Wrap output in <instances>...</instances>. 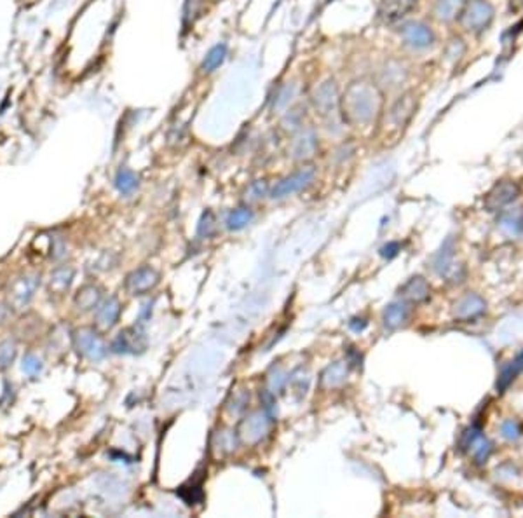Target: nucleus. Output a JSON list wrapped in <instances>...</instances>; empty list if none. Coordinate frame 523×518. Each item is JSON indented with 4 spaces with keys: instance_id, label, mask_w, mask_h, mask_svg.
<instances>
[{
    "instance_id": "dca6fc26",
    "label": "nucleus",
    "mask_w": 523,
    "mask_h": 518,
    "mask_svg": "<svg viewBox=\"0 0 523 518\" xmlns=\"http://www.w3.org/2000/svg\"><path fill=\"white\" fill-rule=\"evenodd\" d=\"M316 145H318V138H316V133L310 127H306V130L300 131L299 134L293 140V156L297 159H303V157L312 156L314 150H316Z\"/></svg>"
},
{
    "instance_id": "7c9ffc66",
    "label": "nucleus",
    "mask_w": 523,
    "mask_h": 518,
    "mask_svg": "<svg viewBox=\"0 0 523 518\" xmlns=\"http://www.w3.org/2000/svg\"><path fill=\"white\" fill-rule=\"evenodd\" d=\"M21 369L23 372L28 373V375H39V373L42 372V360L39 358V356H35V354H26L25 358H23Z\"/></svg>"
},
{
    "instance_id": "423d86ee",
    "label": "nucleus",
    "mask_w": 523,
    "mask_h": 518,
    "mask_svg": "<svg viewBox=\"0 0 523 518\" xmlns=\"http://www.w3.org/2000/svg\"><path fill=\"white\" fill-rule=\"evenodd\" d=\"M520 194V189L515 182L511 180H502V182H497L495 185L490 189V192L485 198V206L490 211H497V209H502L504 206H508L509 203L515 201Z\"/></svg>"
},
{
    "instance_id": "20e7f679",
    "label": "nucleus",
    "mask_w": 523,
    "mask_h": 518,
    "mask_svg": "<svg viewBox=\"0 0 523 518\" xmlns=\"http://www.w3.org/2000/svg\"><path fill=\"white\" fill-rule=\"evenodd\" d=\"M310 103L321 117L340 116V93L333 79H326L310 91ZM342 117V116H340Z\"/></svg>"
},
{
    "instance_id": "f257e3e1",
    "label": "nucleus",
    "mask_w": 523,
    "mask_h": 518,
    "mask_svg": "<svg viewBox=\"0 0 523 518\" xmlns=\"http://www.w3.org/2000/svg\"><path fill=\"white\" fill-rule=\"evenodd\" d=\"M384 108L381 86L368 79H356L340 94V116L351 126H365L377 119Z\"/></svg>"
},
{
    "instance_id": "a211bd4d",
    "label": "nucleus",
    "mask_w": 523,
    "mask_h": 518,
    "mask_svg": "<svg viewBox=\"0 0 523 518\" xmlns=\"http://www.w3.org/2000/svg\"><path fill=\"white\" fill-rule=\"evenodd\" d=\"M120 314V304L117 298L110 297L107 298L105 302L100 304V307L96 309V323L100 324L101 329H110L114 323L117 321Z\"/></svg>"
},
{
    "instance_id": "7ed1b4c3",
    "label": "nucleus",
    "mask_w": 523,
    "mask_h": 518,
    "mask_svg": "<svg viewBox=\"0 0 523 518\" xmlns=\"http://www.w3.org/2000/svg\"><path fill=\"white\" fill-rule=\"evenodd\" d=\"M415 108H417V96H415L414 91H407V93L401 94L391 105L387 114H385V133H400V131H403L412 121V117H414Z\"/></svg>"
},
{
    "instance_id": "e433bc0d",
    "label": "nucleus",
    "mask_w": 523,
    "mask_h": 518,
    "mask_svg": "<svg viewBox=\"0 0 523 518\" xmlns=\"http://www.w3.org/2000/svg\"><path fill=\"white\" fill-rule=\"evenodd\" d=\"M8 316H9V309L0 304V323H4V321L8 320Z\"/></svg>"
},
{
    "instance_id": "0eeeda50",
    "label": "nucleus",
    "mask_w": 523,
    "mask_h": 518,
    "mask_svg": "<svg viewBox=\"0 0 523 518\" xmlns=\"http://www.w3.org/2000/svg\"><path fill=\"white\" fill-rule=\"evenodd\" d=\"M401 39L412 49H427L433 45L434 34L426 23L410 21L401 28Z\"/></svg>"
},
{
    "instance_id": "c85d7f7f",
    "label": "nucleus",
    "mask_w": 523,
    "mask_h": 518,
    "mask_svg": "<svg viewBox=\"0 0 523 518\" xmlns=\"http://www.w3.org/2000/svg\"><path fill=\"white\" fill-rule=\"evenodd\" d=\"M202 9H204V0H187L185 2V21L189 25H194L201 18Z\"/></svg>"
},
{
    "instance_id": "f3484780",
    "label": "nucleus",
    "mask_w": 523,
    "mask_h": 518,
    "mask_svg": "<svg viewBox=\"0 0 523 518\" xmlns=\"http://www.w3.org/2000/svg\"><path fill=\"white\" fill-rule=\"evenodd\" d=\"M466 4L467 0H436L433 14L438 21H452V19L459 18Z\"/></svg>"
},
{
    "instance_id": "39448f33",
    "label": "nucleus",
    "mask_w": 523,
    "mask_h": 518,
    "mask_svg": "<svg viewBox=\"0 0 523 518\" xmlns=\"http://www.w3.org/2000/svg\"><path fill=\"white\" fill-rule=\"evenodd\" d=\"M314 176H316V169H314L312 166L300 168L299 172L292 173V175L283 178L276 187H274L273 198L281 199V198H286V196L297 194V192L307 189V187L314 182Z\"/></svg>"
},
{
    "instance_id": "bb28decb",
    "label": "nucleus",
    "mask_w": 523,
    "mask_h": 518,
    "mask_svg": "<svg viewBox=\"0 0 523 518\" xmlns=\"http://www.w3.org/2000/svg\"><path fill=\"white\" fill-rule=\"evenodd\" d=\"M116 185L122 194H131V192L138 187V178H136L135 173L129 172V169H120L116 178Z\"/></svg>"
},
{
    "instance_id": "c9c22d12",
    "label": "nucleus",
    "mask_w": 523,
    "mask_h": 518,
    "mask_svg": "<svg viewBox=\"0 0 523 518\" xmlns=\"http://www.w3.org/2000/svg\"><path fill=\"white\" fill-rule=\"evenodd\" d=\"M266 190H267V185H266V182H262V180H258V182H255L253 185H251V192L255 194V198H260V196L266 194Z\"/></svg>"
},
{
    "instance_id": "9d476101",
    "label": "nucleus",
    "mask_w": 523,
    "mask_h": 518,
    "mask_svg": "<svg viewBox=\"0 0 523 518\" xmlns=\"http://www.w3.org/2000/svg\"><path fill=\"white\" fill-rule=\"evenodd\" d=\"M267 431H269V419L266 414L258 412L241 424L239 435L246 444H257L266 436Z\"/></svg>"
},
{
    "instance_id": "72a5a7b5",
    "label": "nucleus",
    "mask_w": 523,
    "mask_h": 518,
    "mask_svg": "<svg viewBox=\"0 0 523 518\" xmlns=\"http://www.w3.org/2000/svg\"><path fill=\"white\" fill-rule=\"evenodd\" d=\"M70 280H72V271H67V269H60V271H56L54 274H52L51 284L52 287H58V284H61V288H65V287H68V284H70Z\"/></svg>"
},
{
    "instance_id": "6e6552de",
    "label": "nucleus",
    "mask_w": 523,
    "mask_h": 518,
    "mask_svg": "<svg viewBox=\"0 0 523 518\" xmlns=\"http://www.w3.org/2000/svg\"><path fill=\"white\" fill-rule=\"evenodd\" d=\"M417 8V0H381L377 14L384 23H396Z\"/></svg>"
},
{
    "instance_id": "f704fd0d",
    "label": "nucleus",
    "mask_w": 523,
    "mask_h": 518,
    "mask_svg": "<svg viewBox=\"0 0 523 518\" xmlns=\"http://www.w3.org/2000/svg\"><path fill=\"white\" fill-rule=\"evenodd\" d=\"M398 250H400V245H398V242H391V245L382 248L381 255L382 257H394V255L398 253Z\"/></svg>"
},
{
    "instance_id": "4468645a",
    "label": "nucleus",
    "mask_w": 523,
    "mask_h": 518,
    "mask_svg": "<svg viewBox=\"0 0 523 518\" xmlns=\"http://www.w3.org/2000/svg\"><path fill=\"white\" fill-rule=\"evenodd\" d=\"M143 347H145V337L136 332V329L120 332L112 344V349L116 353H136V351H143Z\"/></svg>"
},
{
    "instance_id": "9b49d317",
    "label": "nucleus",
    "mask_w": 523,
    "mask_h": 518,
    "mask_svg": "<svg viewBox=\"0 0 523 518\" xmlns=\"http://www.w3.org/2000/svg\"><path fill=\"white\" fill-rule=\"evenodd\" d=\"M159 281V274L150 267H142L138 271L131 272L126 280V288L133 295H142L145 291L152 290Z\"/></svg>"
},
{
    "instance_id": "a878e982",
    "label": "nucleus",
    "mask_w": 523,
    "mask_h": 518,
    "mask_svg": "<svg viewBox=\"0 0 523 518\" xmlns=\"http://www.w3.org/2000/svg\"><path fill=\"white\" fill-rule=\"evenodd\" d=\"M251 218H253V213L248 208L234 209V211L227 216V227L232 229V231H239V229L246 227V225L250 224Z\"/></svg>"
},
{
    "instance_id": "ddd939ff",
    "label": "nucleus",
    "mask_w": 523,
    "mask_h": 518,
    "mask_svg": "<svg viewBox=\"0 0 523 518\" xmlns=\"http://www.w3.org/2000/svg\"><path fill=\"white\" fill-rule=\"evenodd\" d=\"M462 448H467L478 464L485 462L487 459H489L490 452H492V445H490V442L487 440V438H483L476 429H471V431H467L466 435H464Z\"/></svg>"
},
{
    "instance_id": "5701e85b",
    "label": "nucleus",
    "mask_w": 523,
    "mask_h": 518,
    "mask_svg": "<svg viewBox=\"0 0 523 518\" xmlns=\"http://www.w3.org/2000/svg\"><path fill=\"white\" fill-rule=\"evenodd\" d=\"M345 377H348V366H345L344 362H337L330 365L323 373V386L325 388H335V386H340L344 382Z\"/></svg>"
},
{
    "instance_id": "393cba45",
    "label": "nucleus",
    "mask_w": 523,
    "mask_h": 518,
    "mask_svg": "<svg viewBox=\"0 0 523 518\" xmlns=\"http://www.w3.org/2000/svg\"><path fill=\"white\" fill-rule=\"evenodd\" d=\"M98 300H100V290L96 287H84L75 298L81 309H93L94 306H98Z\"/></svg>"
},
{
    "instance_id": "cd10ccee",
    "label": "nucleus",
    "mask_w": 523,
    "mask_h": 518,
    "mask_svg": "<svg viewBox=\"0 0 523 518\" xmlns=\"http://www.w3.org/2000/svg\"><path fill=\"white\" fill-rule=\"evenodd\" d=\"M180 497L187 504H194L198 501L202 499V490H201V481L192 480V485H183L178 490Z\"/></svg>"
},
{
    "instance_id": "2f4dec72",
    "label": "nucleus",
    "mask_w": 523,
    "mask_h": 518,
    "mask_svg": "<svg viewBox=\"0 0 523 518\" xmlns=\"http://www.w3.org/2000/svg\"><path fill=\"white\" fill-rule=\"evenodd\" d=\"M501 433L502 436H504L506 440H518L520 436H522L523 429H522V424H520L518 421H515V419H509V421H504L501 426Z\"/></svg>"
},
{
    "instance_id": "aec40b11",
    "label": "nucleus",
    "mask_w": 523,
    "mask_h": 518,
    "mask_svg": "<svg viewBox=\"0 0 523 518\" xmlns=\"http://www.w3.org/2000/svg\"><path fill=\"white\" fill-rule=\"evenodd\" d=\"M37 278H30V276H26V278H21V280H18L14 283V287H12V298H14V302L16 304H26L28 300L32 298V295H34L35 288H37Z\"/></svg>"
},
{
    "instance_id": "4be33fe9",
    "label": "nucleus",
    "mask_w": 523,
    "mask_h": 518,
    "mask_svg": "<svg viewBox=\"0 0 523 518\" xmlns=\"http://www.w3.org/2000/svg\"><path fill=\"white\" fill-rule=\"evenodd\" d=\"M227 58V45L225 44H217L215 48H211L208 51V54L202 60V72L204 74H211V72L217 70L222 63Z\"/></svg>"
},
{
    "instance_id": "c756f323",
    "label": "nucleus",
    "mask_w": 523,
    "mask_h": 518,
    "mask_svg": "<svg viewBox=\"0 0 523 518\" xmlns=\"http://www.w3.org/2000/svg\"><path fill=\"white\" fill-rule=\"evenodd\" d=\"M16 356V346L12 340H4L0 342V369L11 365V362Z\"/></svg>"
},
{
    "instance_id": "412c9836",
    "label": "nucleus",
    "mask_w": 523,
    "mask_h": 518,
    "mask_svg": "<svg viewBox=\"0 0 523 518\" xmlns=\"http://www.w3.org/2000/svg\"><path fill=\"white\" fill-rule=\"evenodd\" d=\"M408 307L403 302H394L384 311V323L387 329H398L407 321Z\"/></svg>"
},
{
    "instance_id": "2eb2a0df",
    "label": "nucleus",
    "mask_w": 523,
    "mask_h": 518,
    "mask_svg": "<svg viewBox=\"0 0 523 518\" xmlns=\"http://www.w3.org/2000/svg\"><path fill=\"white\" fill-rule=\"evenodd\" d=\"M408 68L403 61L391 60L384 65L381 72L382 84H387L389 87H398L407 81Z\"/></svg>"
},
{
    "instance_id": "473e14b6",
    "label": "nucleus",
    "mask_w": 523,
    "mask_h": 518,
    "mask_svg": "<svg viewBox=\"0 0 523 518\" xmlns=\"http://www.w3.org/2000/svg\"><path fill=\"white\" fill-rule=\"evenodd\" d=\"M297 96V86L295 84H286L284 87H281L279 93L276 96V105L274 108H284L288 107V103L292 101V98Z\"/></svg>"
},
{
    "instance_id": "f8f14e48",
    "label": "nucleus",
    "mask_w": 523,
    "mask_h": 518,
    "mask_svg": "<svg viewBox=\"0 0 523 518\" xmlns=\"http://www.w3.org/2000/svg\"><path fill=\"white\" fill-rule=\"evenodd\" d=\"M485 300L476 293H466L459 302L453 306V316L457 320H473L485 313Z\"/></svg>"
},
{
    "instance_id": "f03ea898",
    "label": "nucleus",
    "mask_w": 523,
    "mask_h": 518,
    "mask_svg": "<svg viewBox=\"0 0 523 518\" xmlns=\"http://www.w3.org/2000/svg\"><path fill=\"white\" fill-rule=\"evenodd\" d=\"M495 9L489 0H467L462 12L459 14V23L467 34H482L493 21Z\"/></svg>"
},
{
    "instance_id": "6ab92c4d",
    "label": "nucleus",
    "mask_w": 523,
    "mask_h": 518,
    "mask_svg": "<svg viewBox=\"0 0 523 518\" xmlns=\"http://www.w3.org/2000/svg\"><path fill=\"white\" fill-rule=\"evenodd\" d=\"M401 295L403 298L410 300V302H423L429 295V284L423 278H412L403 288H401Z\"/></svg>"
},
{
    "instance_id": "1a4fd4ad",
    "label": "nucleus",
    "mask_w": 523,
    "mask_h": 518,
    "mask_svg": "<svg viewBox=\"0 0 523 518\" xmlns=\"http://www.w3.org/2000/svg\"><path fill=\"white\" fill-rule=\"evenodd\" d=\"M75 344H77V349L91 360H101L105 356V353H107L103 340L91 329L78 330L75 333Z\"/></svg>"
},
{
    "instance_id": "b1692460",
    "label": "nucleus",
    "mask_w": 523,
    "mask_h": 518,
    "mask_svg": "<svg viewBox=\"0 0 523 518\" xmlns=\"http://www.w3.org/2000/svg\"><path fill=\"white\" fill-rule=\"evenodd\" d=\"M522 372H523V351L518 354V356H516L515 360H513L511 363H509L508 366H506L504 370H502L501 377H499V380H497V389L502 391V389L508 388L513 380L516 379V375Z\"/></svg>"
}]
</instances>
